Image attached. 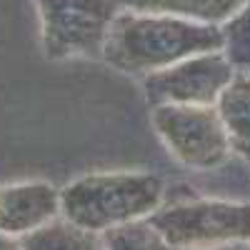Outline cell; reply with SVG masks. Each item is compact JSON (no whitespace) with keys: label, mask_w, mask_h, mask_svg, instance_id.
<instances>
[{"label":"cell","mask_w":250,"mask_h":250,"mask_svg":"<svg viewBox=\"0 0 250 250\" xmlns=\"http://www.w3.org/2000/svg\"><path fill=\"white\" fill-rule=\"evenodd\" d=\"M208 50H223L220 25L195 23L170 13L123 8L110 25L103 62L143 80Z\"/></svg>","instance_id":"cell-1"},{"label":"cell","mask_w":250,"mask_h":250,"mask_svg":"<svg viewBox=\"0 0 250 250\" xmlns=\"http://www.w3.org/2000/svg\"><path fill=\"white\" fill-rule=\"evenodd\" d=\"M163 203L165 183L140 170L88 173L60 188V218L100 235L150 218Z\"/></svg>","instance_id":"cell-2"},{"label":"cell","mask_w":250,"mask_h":250,"mask_svg":"<svg viewBox=\"0 0 250 250\" xmlns=\"http://www.w3.org/2000/svg\"><path fill=\"white\" fill-rule=\"evenodd\" d=\"M45 60H103V48L120 0H33Z\"/></svg>","instance_id":"cell-3"},{"label":"cell","mask_w":250,"mask_h":250,"mask_svg":"<svg viewBox=\"0 0 250 250\" xmlns=\"http://www.w3.org/2000/svg\"><path fill=\"white\" fill-rule=\"evenodd\" d=\"M150 223L175 250L250 243V200L188 198L163 203Z\"/></svg>","instance_id":"cell-4"},{"label":"cell","mask_w":250,"mask_h":250,"mask_svg":"<svg viewBox=\"0 0 250 250\" xmlns=\"http://www.w3.org/2000/svg\"><path fill=\"white\" fill-rule=\"evenodd\" d=\"M150 125L168 155L190 170H218L233 155L215 105H153Z\"/></svg>","instance_id":"cell-5"},{"label":"cell","mask_w":250,"mask_h":250,"mask_svg":"<svg viewBox=\"0 0 250 250\" xmlns=\"http://www.w3.org/2000/svg\"><path fill=\"white\" fill-rule=\"evenodd\" d=\"M233 62L223 50L190 55L175 65L143 78L148 105H215L235 78Z\"/></svg>","instance_id":"cell-6"},{"label":"cell","mask_w":250,"mask_h":250,"mask_svg":"<svg viewBox=\"0 0 250 250\" xmlns=\"http://www.w3.org/2000/svg\"><path fill=\"white\" fill-rule=\"evenodd\" d=\"M60 218V188L50 180L0 185V233L23 240Z\"/></svg>","instance_id":"cell-7"},{"label":"cell","mask_w":250,"mask_h":250,"mask_svg":"<svg viewBox=\"0 0 250 250\" xmlns=\"http://www.w3.org/2000/svg\"><path fill=\"white\" fill-rule=\"evenodd\" d=\"M215 108L225 125L233 155L250 165V70H238L223 90Z\"/></svg>","instance_id":"cell-8"},{"label":"cell","mask_w":250,"mask_h":250,"mask_svg":"<svg viewBox=\"0 0 250 250\" xmlns=\"http://www.w3.org/2000/svg\"><path fill=\"white\" fill-rule=\"evenodd\" d=\"M123 8L130 10H155L180 15L195 23L223 25L245 0H120Z\"/></svg>","instance_id":"cell-9"},{"label":"cell","mask_w":250,"mask_h":250,"mask_svg":"<svg viewBox=\"0 0 250 250\" xmlns=\"http://www.w3.org/2000/svg\"><path fill=\"white\" fill-rule=\"evenodd\" d=\"M25 250H105L100 233L78 228L65 218H58L50 225L40 228L33 235L23 238Z\"/></svg>","instance_id":"cell-10"},{"label":"cell","mask_w":250,"mask_h":250,"mask_svg":"<svg viewBox=\"0 0 250 250\" xmlns=\"http://www.w3.org/2000/svg\"><path fill=\"white\" fill-rule=\"evenodd\" d=\"M103 243H105V250H175L150 223V218L105 230Z\"/></svg>","instance_id":"cell-11"},{"label":"cell","mask_w":250,"mask_h":250,"mask_svg":"<svg viewBox=\"0 0 250 250\" xmlns=\"http://www.w3.org/2000/svg\"><path fill=\"white\" fill-rule=\"evenodd\" d=\"M223 53L235 70H250V0L220 25Z\"/></svg>","instance_id":"cell-12"},{"label":"cell","mask_w":250,"mask_h":250,"mask_svg":"<svg viewBox=\"0 0 250 250\" xmlns=\"http://www.w3.org/2000/svg\"><path fill=\"white\" fill-rule=\"evenodd\" d=\"M0 250H25V248H23V240L0 233Z\"/></svg>","instance_id":"cell-13"},{"label":"cell","mask_w":250,"mask_h":250,"mask_svg":"<svg viewBox=\"0 0 250 250\" xmlns=\"http://www.w3.org/2000/svg\"><path fill=\"white\" fill-rule=\"evenodd\" d=\"M200 250H248V245L238 243V245H223V248H200Z\"/></svg>","instance_id":"cell-14"},{"label":"cell","mask_w":250,"mask_h":250,"mask_svg":"<svg viewBox=\"0 0 250 250\" xmlns=\"http://www.w3.org/2000/svg\"><path fill=\"white\" fill-rule=\"evenodd\" d=\"M248 250H250V243H248Z\"/></svg>","instance_id":"cell-15"}]
</instances>
